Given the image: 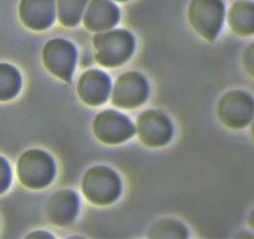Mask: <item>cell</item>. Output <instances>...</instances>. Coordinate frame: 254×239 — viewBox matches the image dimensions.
<instances>
[{
  "label": "cell",
  "instance_id": "1",
  "mask_svg": "<svg viewBox=\"0 0 254 239\" xmlns=\"http://www.w3.org/2000/svg\"><path fill=\"white\" fill-rule=\"evenodd\" d=\"M96 59L102 66L117 67L133 54L134 39L127 30H104L93 37Z\"/></svg>",
  "mask_w": 254,
  "mask_h": 239
},
{
  "label": "cell",
  "instance_id": "2",
  "mask_svg": "<svg viewBox=\"0 0 254 239\" xmlns=\"http://www.w3.org/2000/svg\"><path fill=\"white\" fill-rule=\"evenodd\" d=\"M118 174L106 166L89 168L82 179V192L87 201L97 206H107L118 198L121 193Z\"/></svg>",
  "mask_w": 254,
  "mask_h": 239
},
{
  "label": "cell",
  "instance_id": "3",
  "mask_svg": "<svg viewBox=\"0 0 254 239\" xmlns=\"http://www.w3.org/2000/svg\"><path fill=\"white\" fill-rule=\"evenodd\" d=\"M188 16L197 34L208 41H213L225 21V2L223 0H191Z\"/></svg>",
  "mask_w": 254,
  "mask_h": 239
},
{
  "label": "cell",
  "instance_id": "4",
  "mask_svg": "<svg viewBox=\"0 0 254 239\" xmlns=\"http://www.w3.org/2000/svg\"><path fill=\"white\" fill-rule=\"evenodd\" d=\"M217 116L227 128H246L254 117V97L243 90L226 92L217 105Z\"/></svg>",
  "mask_w": 254,
  "mask_h": 239
},
{
  "label": "cell",
  "instance_id": "5",
  "mask_svg": "<svg viewBox=\"0 0 254 239\" xmlns=\"http://www.w3.org/2000/svg\"><path fill=\"white\" fill-rule=\"evenodd\" d=\"M17 176L25 187L41 189L49 186L55 176V162L42 149H29L17 162Z\"/></svg>",
  "mask_w": 254,
  "mask_h": 239
},
{
  "label": "cell",
  "instance_id": "6",
  "mask_svg": "<svg viewBox=\"0 0 254 239\" xmlns=\"http://www.w3.org/2000/svg\"><path fill=\"white\" fill-rule=\"evenodd\" d=\"M76 49L64 39H52L42 50L45 67L59 79L69 81L76 65Z\"/></svg>",
  "mask_w": 254,
  "mask_h": 239
},
{
  "label": "cell",
  "instance_id": "7",
  "mask_svg": "<svg viewBox=\"0 0 254 239\" xmlns=\"http://www.w3.org/2000/svg\"><path fill=\"white\" fill-rule=\"evenodd\" d=\"M148 82L143 75L130 71L121 75L112 91V104L119 109H135L148 97Z\"/></svg>",
  "mask_w": 254,
  "mask_h": 239
},
{
  "label": "cell",
  "instance_id": "8",
  "mask_svg": "<svg viewBox=\"0 0 254 239\" xmlns=\"http://www.w3.org/2000/svg\"><path fill=\"white\" fill-rule=\"evenodd\" d=\"M97 139L107 144H118L128 141L134 133V126L128 117L117 111L107 110L97 115L93 121Z\"/></svg>",
  "mask_w": 254,
  "mask_h": 239
},
{
  "label": "cell",
  "instance_id": "9",
  "mask_svg": "<svg viewBox=\"0 0 254 239\" xmlns=\"http://www.w3.org/2000/svg\"><path fill=\"white\" fill-rule=\"evenodd\" d=\"M136 134L145 146H165L173 136V124L164 114L149 110L136 120Z\"/></svg>",
  "mask_w": 254,
  "mask_h": 239
},
{
  "label": "cell",
  "instance_id": "10",
  "mask_svg": "<svg viewBox=\"0 0 254 239\" xmlns=\"http://www.w3.org/2000/svg\"><path fill=\"white\" fill-rule=\"evenodd\" d=\"M109 92V77L99 70H88L83 72L77 84V94L79 99L88 106H101L107 101Z\"/></svg>",
  "mask_w": 254,
  "mask_h": 239
},
{
  "label": "cell",
  "instance_id": "11",
  "mask_svg": "<svg viewBox=\"0 0 254 239\" xmlns=\"http://www.w3.org/2000/svg\"><path fill=\"white\" fill-rule=\"evenodd\" d=\"M55 0H21L19 16L22 24L35 31L47 29L54 22Z\"/></svg>",
  "mask_w": 254,
  "mask_h": 239
},
{
  "label": "cell",
  "instance_id": "12",
  "mask_svg": "<svg viewBox=\"0 0 254 239\" xmlns=\"http://www.w3.org/2000/svg\"><path fill=\"white\" fill-rule=\"evenodd\" d=\"M119 20V9L112 0H89L84 10V26L91 31L112 29Z\"/></svg>",
  "mask_w": 254,
  "mask_h": 239
},
{
  "label": "cell",
  "instance_id": "13",
  "mask_svg": "<svg viewBox=\"0 0 254 239\" xmlns=\"http://www.w3.org/2000/svg\"><path fill=\"white\" fill-rule=\"evenodd\" d=\"M78 198L71 189H62L50 197L46 204V214L50 222L56 226H67L76 217Z\"/></svg>",
  "mask_w": 254,
  "mask_h": 239
},
{
  "label": "cell",
  "instance_id": "14",
  "mask_svg": "<svg viewBox=\"0 0 254 239\" xmlns=\"http://www.w3.org/2000/svg\"><path fill=\"white\" fill-rule=\"evenodd\" d=\"M231 31L240 37L254 35V0H236L227 11Z\"/></svg>",
  "mask_w": 254,
  "mask_h": 239
},
{
  "label": "cell",
  "instance_id": "15",
  "mask_svg": "<svg viewBox=\"0 0 254 239\" xmlns=\"http://www.w3.org/2000/svg\"><path fill=\"white\" fill-rule=\"evenodd\" d=\"M89 0H55L57 20L66 27L76 26Z\"/></svg>",
  "mask_w": 254,
  "mask_h": 239
},
{
  "label": "cell",
  "instance_id": "16",
  "mask_svg": "<svg viewBox=\"0 0 254 239\" xmlns=\"http://www.w3.org/2000/svg\"><path fill=\"white\" fill-rule=\"evenodd\" d=\"M21 87L19 71L9 64H0V101L14 99Z\"/></svg>",
  "mask_w": 254,
  "mask_h": 239
},
{
  "label": "cell",
  "instance_id": "17",
  "mask_svg": "<svg viewBox=\"0 0 254 239\" xmlns=\"http://www.w3.org/2000/svg\"><path fill=\"white\" fill-rule=\"evenodd\" d=\"M149 237H150V238L161 239H181L188 237V232H186V228L180 223V222L174 221V219H163V221L154 224Z\"/></svg>",
  "mask_w": 254,
  "mask_h": 239
},
{
  "label": "cell",
  "instance_id": "18",
  "mask_svg": "<svg viewBox=\"0 0 254 239\" xmlns=\"http://www.w3.org/2000/svg\"><path fill=\"white\" fill-rule=\"evenodd\" d=\"M242 65L246 74L254 80V40L246 46L243 51Z\"/></svg>",
  "mask_w": 254,
  "mask_h": 239
},
{
  "label": "cell",
  "instance_id": "19",
  "mask_svg": "<svg viewBox=\"0 0 254 239\" xmlns=\"http://www.w3.org/2000/svg\"><path fill=\"white\" fill-rule=\"evenodd\" d=\"M11 182V171L10 166L5 158L0 156V194L4 193Z\"/></svg>",
  "mask_w": 254,
  "mask_h": 239
},
{
  "label": "cell",
  "instance_id": "20",
  "mask_svg": "<svg viewBox=\"0 0 254 239\" xmlns=\"http://www.w3.org/2000/svg\"><path fill=\"white\" fill-rule=\"evenodd\" d=\"M29 238H40V237H42V238H52V234H50V233H47V232H42V231H39V232H35V233H31V234H29Z\"/></svg>",
  "mask_w": 254,
  "mask_h": 239
},
{
  "label": "cell",
  "instance_id": "21",
  "mask_svg": "<svg viewBox=\"0 0 254 239\" xmlns=\"http://www.w3.org/2000/svg\"><path fill=\"white\" fill-rule=\"evenodd\" d=\"M248 226H250L251 231L254 232V208L251 211L250 216H248Z\"/></svg>",
  "mask_w": 254,
  "mask_h": 239
},
{
  "label": "cell",
  "instance_id": "22",
  "mask_svg": "<svg viewBox=\"0 0 254 239\" xmlns=\"http://www.w3.org/2000/svg\"><path fill=\"white\" fill-rule=\"evenodd\" d=\"M251 129H250V132H251V136H252V138L254 139V117H253V120H252V122H251Z\"/></svg>",
  "mask_w": 254,
  "mask_h": 239
},
{
  "label": "cell",
  "instance_id": "23",
  "mask_svg": "<svg viewBox=\"0 0 254 239\" xmlns=\"http://www.w3.org/2000/svg\"><path fill=\"white\" fill-rule=\"evenodd\" d=\"M116 1H128V0H116Z\"/></svg>",
  "mask_w": 254,
  "mask_h": 239
}]
</instances>
